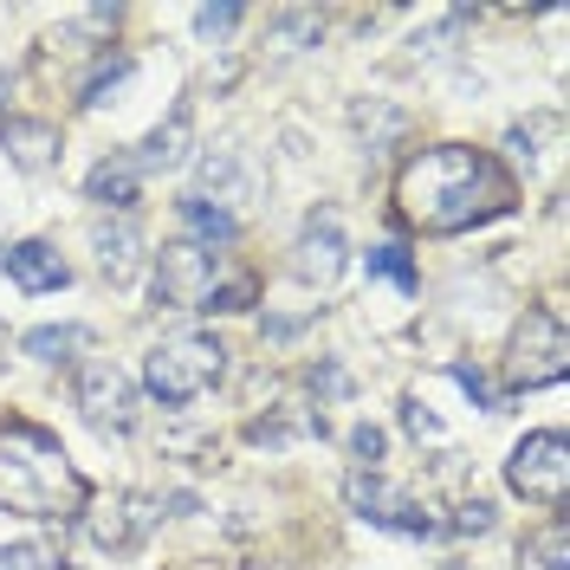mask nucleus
<instances>
[{"label":"nucleus","instance_id":"f257e3e1","mask_svg":"<svg viewBox=\"0 0 570 570\" xmlns=\"http://www.w3.org/2000/svg\"><path fill=\"white\" fill-rule=\"evenodd\" d=\"M512 208H519L512 169L473 142H434L422 156H409L395 176V214L422 234H466Z\"/></svg>","mask_w":570,"mask_h":570},{"label":"nucleus","instance_id":"f03ea898","mask_svg":"<svg viewBox=\"0 0 570 570\" xmlns=\"http://www.w3.org/2000/svg\"><path fill=\"white\" fill-rule=\"evenodd\" d=\"M0 505L20 519H78L91 505V487L66 461L59 434L27 415H0Z\"/></svg>","mask_w":570,"mask_h":570},{"label":"nucleus","instance_id":"7ed1b4c3","mask_svg":"<svg viewBox=\"0 0 570 570\" xmlns=\"http://www.w3.org/2000/svg\"><path fill=\"white\" fill-rule=\"evenodd\" d=\"M220 376H227V351H220V337H208V331H176V337H163L156 351L142 356V390L156 395L163 409L202 402Z\"/></svg>","mask_w":570,"mask_h":570},{"label":"nucleus","instance_id":"20e7f679","mask_svg":"<svg viewBox=\"0 0 570 570\" xmlns=\"http://www.w3.org/2000/svg\"><path fill=\"white\" fill-rule=\"evenodd\" d=\"M505 487L525 499V505H538V512H564L570 505V441L558 428L525 434L512 448V461H505Z\"/></svg>","mask_w":570,"mask_h":570},{"label":"nucleus","instance_id":"39448f33","mask_svg":"<svg viewBox=\"0 0 570 570\" xmlns=\"http://www.w3.org/2000/svg\"><path fill=\"white\" fill-rule=\"evenodd\" d=\"M570 370V331L558 312H525L519 331H512V351H505V376H512V390H551V383H564Z\"/></svg>","mask_w":570,"mask_h":570},{"label":"nucleus","instance_id":"423d86ee","mask_svg":"<svg viewBox=\"0 0 570 570\" xmlns=\"http://www.w3.org/2000/svg\"><path fill=\"white\" fill-rule=\"evenodd\" d=\"M214 285H220V259H214V247L176 240V247L156 253V305H169V312H202Z\"/></svg>","mask_w":570,"mask_h":570},{"label":"nucleus","instance_id":"0eeeda50","mask_svg":"<svg viewBox=\"0 0 570 570\" xmlns=\"http://www.w3.org/2000/svg\"><path fill=\"white\" fill-rule=\"evenodd\" d=\"M78 519H85V538H91L98 551H130V544H142V538L156 532L163 499H149V493H110V499H91Z\"/></svg>","mask_w":570,"mask_h":570},{"label":"nucleus","instance_id":"6e6552de","mask_svg":"<svg viewBox=\"0 0 570 570\" xmlns=\"http://www.w3.org/2000/svg\"><path fill=\"white\" fill-rule=\"evenodd\" d=\"M78 409H85V422L105 428V434H130L137 428V383L110 356H91L78 370Z\"/></svg>","mask_w":570,"mask_h":570},{"label":"nucleus","instance_id":"1a4fd4ad","mask_svg":"<svg viewBox=\"0 0 570 570\" xmlns=\"http://www.w3.org/2000/svg\"><path fill=\"white\" fill-rule=\"evenodd\" d=\"M344 493H351L356 519H370V525H383V532H409V538H434L441 532V519H428L415 499H402L383 473H351Z\"/></svg>","mask_w":570,"mask_h":570},{"label":"nucleus","instance_id":"9d476101","mask_svg":"<svg viewBox=\"0 0 570 570\" xmlns=\"http://www.w3.org/2000/svg\"><path fill=\"white\" fill-rule=\"evenodd\" d=\"M292 273L298 285H337L344 273V227H337V214H312L305 220V234H298V247H292Z\"/></svg>","mask_w":570,"mask_h":570},{"label":"nucleus","instance_id":"9b49d317","mask_svg":"<svg viewBox=\"0 0 570 570\" xmlns=\"http://www.w3.org/2000/svg\"><path fill=\"white\" fill-rule=\"evenodd\" d=\"M0 266L20 292H59L71 279V266L59 259L52 240H13V247H0Z\"/></svg>","mask_w":570,"mask_h":570},{"label":"nucleus","instance_id":"f8f14e48","mask_svg":"<svg viewBox=\"0 0 570 570\" xmlns=\"http://www.w3.org/2000/svg\"><path fill=\"white\" fill-rule=\"evenodd\" d=\"M0 149L13 156V169H52L59 163V124H46V117H0Z\"/></svg>","mask_w":570,"mask_h":570},{"label":"nucleus","instance_id":"ddd939ff","mask_svg":"<svg viewBox=\"0 0 570 570\" xmlns=\"http://www.w3.org/2000/svg\"><path fill=\"white\" fill-rule=\"evenodd\" d=\"M208 195H214V208H220V202H247V195H253L247 149L220 142V149H208V156H202V202H208Z\"/></svg>","mask_w":570,"mask_h":570},{"label":"nucleus","instance_id":"4468645a","mask_svg":"<svg viewBox=\"0 0 570 570\" xmlns=\"http://www.w3.org/2000/svg\"><path fill=\"white\" fill-rule=\"evenodd\" d=\"M188 142H195V117H188V105L169 110V124H156L149 137L137 142V176L142 169H181V156H188Z\"/></svg>","mask_w":570,"mask_h":570},{"label":"nucleus","instance_id":"2eb2a0df","mask_svg":"<svg viewBox=\"0 0 570 570\" xmlns=\"http://www.w3.org/2000/svg\"><path fill=\"white\" fill-rule=\"evenodd\" d=\"M91 247H98V273H105L110 285H124L130 273H137V253H142V234H137V220H98L91 227Z\"/></svg>","mask_w":570,"mask_h":570},{"label":"nucleus","instance_id":"dca6fc26","mask_svg":"<svg viewBox=\"0 0 570 570\" xmlns=\"http://www.w3.org/2000/svg\"><path fill=\"white\" fill-rule=\"evenodd\" d=\"M137 188H142V176H137V163H130V156H105V163L85 176V195H91V202H105V208H130V202H137Z\"/></svg>","mask_w":570,"mask_h":570},{"label":"nucleus","instance_id":"f3484780","mask_svg":"<svg viewBox=\"0 0 570 570\" xmlns=\"http://www.w3.org/2000/svg\"><path fill=\"white\" fill-rule=\"evenodd\" d=\"M181 227L195 234V247H227L234 234H240V220H234V208H214V202H202V195H188L181 202Z\"/></svg>","mask_w":570,"mask_h":570},{"label":"nucleus","instance_id":"a211bd4d","mask_svg":"<svg viewBox=\"0 0 570 570\" xmlns=\"http://www.w3.org/2000/svg\"><path fill=\"white\" fill-rule=\"evenodd\" d=\"M91 344V331L85 324H39L20 337V351L33 356V363H71V351H85Z\"/></svg>","mask_w":570,"mask_h":570},{"label":"nucleus","instance_id":"6ab92c4d","mask_svg":"<svg viewBox=\"0 0 570 570\" xmlns=\"http://www.w3.org/2000/svg\"><path fill=\"white\" fill-rule=\"evenodd\" d=\"M519 570H570V538H564V519L538 525L525 544H519Z\"/></svg>","mask_w":570,"mask_h":570},{"label":"nucleus","instance_id":"aec40b11","mask_svg":"<svg viewBox=\"0 0 570 570\" xmlns=\"http://www.w3.org/2000/svg\"><path fill=\"white\" fill-rule=\"evenodd\" d=\"M370 279H390L395 292H422V273H415V259H409V247H395V240L370 247Z\"/></svg>","mask_w":570,"mask_h":570},{"label":"nucleus","instance_id":"412c9836","mask_svg":"<svg viewBox=\"0 0 570 570\" xmlns=\"http://www.w3.org/2000/svg\"><path fill=\"white\" fill-rule=\"evenodd\" d=\"M130 78V52H105L98 66H91V78L78 85V105H105V91H117Z\"/></svg>","mask_w":570,"mask_h":570},{"label":"nucleus","instance_id":"4be33fe9","mask_svg":"<svg viewBox=\"0 0 570 570\" xmlns=\"http://www.w3.org/2000/svg\"><path fill=\"white\" fill-rule=\"evenodd\" d=\"M0 570H66L59 544H0Z\"/></svg>","mask_w":570,"mask_h":570},{"label":"nucleus","instance_id":"5701e85b","mask_svg":"<svg viewBox=\"0 0 570 570\" xmlns=\"http://www.w3.org/2000/svg\"><path fill=\"white\" fill-rule=\"evenodd\" d=\"M448 376H454V383H461V390L473 395L480 409H487V415H493V409H499V390H493V376H487L480 363H448Z\"/></svg>","mask_w":570,"mask_h":570},{"label":"nucleus","instance_id":"b1692460","mask_svg":"<svg viewBox=\"0 0 570 570\" xmlns=\"http://www.w3.org/2000/svg\"><path fill=\"white\" fill-rule=\"evenodd\" d=\"M312 39H318V13H285L273 46H279V52H298V46H312Z\"/></svg>","mask_w":570,"mask_h":570},{"label":"nucleus","instance_id":"393cba45","mask_svg":"<svg viewBox=\"0 0 570 570\" xmlns=\"http://www.w3.org/2000/svg\"><path fill=\"white\" fill-rule=\"evenodd\" d=\"M247 305H253V279H227V285H214L208 292L202 312H247Z\"/></svg>","mask_w":570,"mask_h":570},{"label":"nucleus","instance_id":"a878e982","mask_svg":"<svg viewBox=\"0 0 570 570\" xmlns=\"http://www.w3.org/2000/svg\"><path fill=\"white\" fill-rule=\"evenodd\" d=\"M240 27V7H202L195 13V33L202 39H220V33H234Z\"/></svg>","mask_w":570,"mask_h":570},{"label":"nucleus","instance_id":"bb28decb","mask_svg":"<svg viewBox=\"0 0 570 570\" xmlns=\"http://www.w3.org/2000/svg\"><path fill=\"white\" fill-rule=\"evenodd\" d=\"M454 532H461V538L493 532V505H487V499H461V512H454Z\"/></svg>","mask_w":570,"mask_h":570},{"label":"nucleus","instance_id":"cd10ccee","mask_svg":"<svg viewBox=\"0 0 570 570\" xmlns=\"http://www.w3.org/2000/svg\"><path fill=\"white\" fill-rule=\"evenodd\" d=\"M402 428H409V434H415V441H441V422H434V415H428L422 402H415V395H409V402H402Z\"/></svg>","mask_w":570,"mask_h":570},{"label":"nucleus","instance_id":"c85d7f7f","mask_svg":"<svg viewBox=\"0 0 570 570\" xmlns=\"http://www.w3.org/2000/svg\"><path fill=\"white\" fill-rule=\"evenodd\" d=\"M351 454H356L363 466H370V473H376V461H383V428H370V422H363V428L351 434Z\"/></svg>","mask_w":570,"mask_h":570},{"label":"nucleus","instance_id":"c756f323","mask_svg":"<svg viewBox=\"0 0 570 570\" xmlns=\"http://www.w3.org/2000/svg\"><path fill=\"white\" fill-rule=\"evenodd\" d=\"M312 390H318V395H344V390H351V376H344L337 363H318V370H312Z\"/></svg>","mask_w":570,"mask_h":570},{"label":"nucleus","instance_id":"7c9ffc66","mask_svg":"<svg viewBox=\"0 0 570 570\" xmlns=\"http://www.w3.org/2000/svg\"><path fill=\"white\" fill-rule=\"evenodd\" d=\"M0 110H7V71H0Z\"/></svg>","mask_w":570,"mask_h":570}]
</instances>
